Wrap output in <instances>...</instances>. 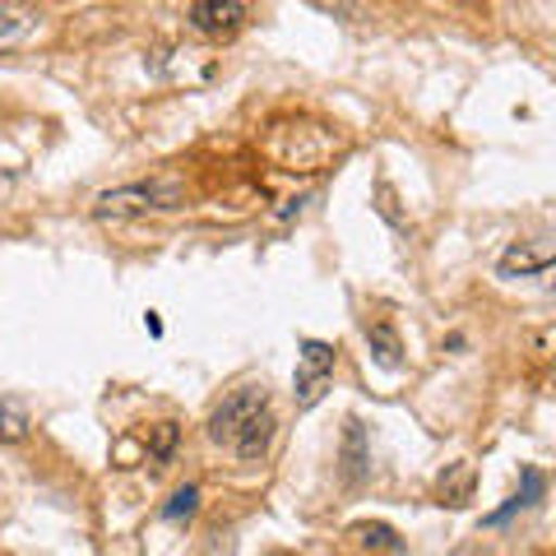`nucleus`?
<instances>
[{
  "instance_id": "nucleus-1",
  "label": "nucleus",
  "mask_w": 556,
  "mask_h": 556,
  "mask_svg": "<svg viewBox=\"0 0 556 556\" xmlns=\"http://www.w3.org/2000/svg\"><path fill=\"white\" fill-rule=\"evenodd\" d=\"M186 190L181 181H135V186H116L102 190L93 200V218H135V214H167L181 208Z\"/></svg>"
},
{
  "instance_id": "nucleus-2",
  "label": "nucleus",
  "mask_w": 556,
  "mask_h": 556,
  "mask_svg": "<svg viewBox=\"0 0 556 556\" xmlns=\"http://www.w3.org/2000/svg\"><path fill=\"white\" fill-rule=\"evenodd\" d=\"M265 408H269V390L265 386H241V390H232L214 408V417H208V441L232 450L241 441V431H247Z\"/></svg>"
},
{
  "instance_id": "nucleus-3",
  "label": "nucleus",
  "mask_w": 556,
  "mask_h": 556,
  "mask_svg": "<svg viewBox=\"0 0 556 556\" xmlns=\"http://www.w3.org/2000/svg\"><path fill=\"white\" fill-rule=\"evenodd\" d=\"M292 399L298 408H316L320 399L334 386V348L320 343V339H302V353H298V380H292Z\"/></svg>"
},
{
  "instance_id": "nucleus-4",
  "label": "nucleus",
  "mask_w": 556,
  "mask_h": 556,
  "mask_svg": "<svg viewBox=\"0 0 556 556\" xmlns=\"http://www.w3.org/2000/svg\"><path fill=\"white\" fill-rule=\"evenodd\" d=\"M247 14H251V5H241V0H195V5L186 10V20L195 33H204V38H228V33L247 24Z\"/></svg>"
},
{
  "instance_id": "nucleus-5",
  "label": "nucleus",
  "mask_w": 556,
  "mask_h": 556,
  "mask_svg": "<svg viewBox=\"0 0 556 556\" xmlns=\"http://www.w3.org/2000/svg\"><path fill=\"white\" fill-rule=\"evenodd\" d=\"M339 473L348 486H362L371 478V450H367V431H362L357 417L343 422V455H339Z\"/></svg>"
},
{
  "instance_id": "nucleus-6",
  "label": "nucleus",
  "mask_w": 556,
  "mask_h": 556,
  "mask_svg": "<svg viewBox=\"0 0 556 556\" xmlns=\"http://www.w3.org/2000/svg\"><path fill=\"white\" fill-rule=\"evenodd\" d=\"M473 486H478L473 464L455 459V464H445V473L437 478V496H441V506L459 510V506H468V501H473Z\"/></svg>"
},
{
  "instance_id": "nucleus-7",
  "label": "nucleus",
  "mask_w": 556,
  "mask_h": 556,
  "mask_svg": "<svg viewBox=\"0 0 556 556\" xmlns=\"http://www.w3.org/2000/svg\"><path fill=\"white\" fill-rule=\"evenodd\" d=\"M556 269V260L547 255V251H538V247H510L506 255H501V265H496V274L501 278H538V274H552Z\"/></svg>"
},
{
  "instance_id": "nucleus-8",
  "label": "nucleus",
  "mask_w": 556,
  "mask_h": 556,
  "mask_svg": "<svg viewBox=\"0 0 556 556\" xmlns=\"http://www.w3.org/2000/svg\"><path fill=\"white\" fill-rule=\"evenodd\" d=\"M543 492H547V482H543V473H538V468H525V473H519V492L506 501V506H501V510H492V515H486V525H506V519H515L519 510H533L538 506V501H543Z\"/></svg>"
},
{
  "instance_id": "nucleus-9",
  "label": "nucleus",
  "mask_w": 556,
  "mask_h": 556,
  "mask_svg": "<svg viewBox=\"0 0 556 556\" xmlns=\"http://www.w3.org/2000/svg\"><path fill=\"white\" fill-rule=\"evenodd\" d=\"M274 431H278V417L265 408L247 431H241V441L232 445V450H237V459H247V464L265 459V455H269V445H274Z\"/></svg>"
},
{
  "instance_id": "nucleus-10",
  "label": "nucleus",
  "mask_w": 556,
  "mask_h": 556,
  "mask_svg": "<svg viewBox=\"0 0 556 556\" xmlns=\"http://www.w3.org/2000/svg\"><path fill=\"white\" fill-rule=\"evenodd\" d=\"M33 28H38V10H24V5H0V47L24 42Z\"/></svg>"
},
{
  "instance_id": "nucleus-11",
  "label": "nucleus",
  "mask_w": 556,
  "mask_h": 556,
  "mask_svg": "<svg viewBox=\"0 0 556 556\" xmlns=\"http://www.w3.org/2000/svg\"><path fill=\"white\" fill-rule=\"evenodd\" d=\"M367 343H371V353L380 367H404V343H399V334L390 325H367Z\"/></svg>"
},
{
  "instance_id": "nucleus-12",
  "label": "nucleus",
  "mask_w": 556,
  "mask_h": 556,
  "mask_svg": "<svg viewBox=\"0 0 556 556\" xmlns=\"http://www.w3.org/2000/svg\"><path fill=\"white\" fill-rule=\"evenodd\" d=\"M0 441H10V445L28 441V413L14 404V399H5V404H0Z\"/></svg>"
},
{
  "instance_id": "nucleus-13",
  "label": "nucleus",
  "mask_w": 556,
  "mask_h": 556,
  "mask_svg": "<svg viewBox=\"0 0 556 556\" xmlns=\"http://www.w3.org/2000/svg\"><path fill=\"white\" fill-rule=\"evenodd\" d=\"M177 437H181L177 422H159V427H153V441H149V464L153 468H163L172 455H177Z\"/></svg>"
},
{
  "instance_id": "nucleus-14",
  "label": "nucleus",
  "mask_w": 556,
  "mask_h": 556,
  "mask_svg": "<svg viewBox=\"0 0 556 556\" xmlns=\"http://www.w3.org/2000/svg\"><path fill=\"white\" fill-rule=\"evenodd\" d=\"M195 510H200V486H195V482H186V486H177V492H172V501L163 506V519L181 525V519H190Z\"/></svg>"
},
{
  "instance_id": "nucleus-15",
  "label": "nucleus",
  "mask_w": 556,
  "mask_h": 556,
  "mask_svg": "<svg viewBox=\"0 0 556 556\" xmlns=\"http://www.w3.org/2000/svg\"><path fill=\"white\" fill-rule=\"evenodd\" d=\"M353 538L362 547H380V552H399V533L390 525H353Z\"/></svg>"
},
{
  "instance_id": "nucleus-16",
  "label": "nucleus",
  "mask_w": 556,
  "mask_h": 556,
  "mask_svg": "<svg viewBox=\"0 0 556 556\" xmlns=\"http://www.w3.org/2000/svg\"><path fill=\"white\" fill-rule=\"evenodd\" d=\"M552 394H556V376H552Z\"/></svg>"
}]
</instances>
